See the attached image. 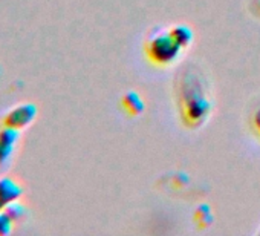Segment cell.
<instances>
[{
    "mask_svg": "<svg viewBox=\"0 0 260 236\" xmlns=\"http://www.w3.org/2000/svg\"><path fill=\"white\" fill-rule=\"evenodd\" d=\"M254 7H257L255 14H260V0H254Z\"/></svg>",
    "mask_w": 260,
    "mask_h": 236,
    "instance_id": "cell-11",
    "label": "cell"
},
{
    "mask_svg": "<svg viewBox=\"0 0 260 236\" xmlns=\"http://www.w3.org/2000/svg\"><path fill=\"white\" fill-rule=\"evenodd\" d=\"M181 51L182 48L173 39L170 31H156L146 43V54L156 66L173 65L179 58Z\"/></svg>",
    "mask_w": 260,
    "mask_h": 236,
    "instance_id": "cell-2",
    "label": "cell"
},
{
    "mask_svg": "<svg viewBox=\"0 0 260 236\" xmlns=\"http://www.w3.org/2000/svg\"><path fill=\"white\" fill-rule=\"evenodd\" d=\"M176 100L184 125L199 128L207 122L213 109V101L210 97V84L199 68L188 65L178 72Z\"/></svg>",
    "mask_w": 260,
    "mask_h": 236,
    "instance_id": "cell-1",
    "label": "cell"
},
{
    "mask_svg": "<svg viewBox=\"0 0 260 236\" xmlns=\"http://www.w3.org/2000/svg\"><path fill=\"white\" fill-rule=\"evenodd\" d=\"M122 107L128 112V115H140L144 112V101L138 92L130 91L122 97Z\"/></svg>",
    "mask_w": 260,
    "mask_h": 236,
    "instance_id": "cell-6",
    "label": "cell"
},
{
    "mask_svg": "<svg viewBox=\"0 0 260 236\" xmlns=\"http://www.w3.org/2000/svg\"><path fill=\"white\" fill-rule=\"evenodd\" d=\"M19 140V129H13V128H4L0 129V167H4L16 148V143Z\"/></svg>",
    "mask_w": 260,
    "mask_h": 236,
    "instance_id": "cell-4",
    "label": "cell"
},
{
    "mask_svg": "<svg viewBox=\"0 0 260 236\" xmlns=\"http://www.w3.org/2000/svg\"><path fill=\"white\" fill-rule=\"evenodd\" d=\"M251 128L255 132V135L260 138V106L251 115Z\"/></svg>",
    "mask_w": 260,
    "mask_h": 236,
    "instance_id": "cell-10",
    "label": "cell"
},
{
    "mask_svg": "<svg viewBox=\"0 0 260 236\" xmlns=\"http://www.w3.org/2000/svg\"><path fill=\"white\" fill-rule=\"evenodd\" d=\"M170 34L173 36V39L178 42V45L184 49V48H188L193 42V31L187 26V25H176L173 28L169 29Z\"/></svg>",
    "mask_w": 260,
    "mask_h": 236,
    "instance_id": "cell-7",
    "label": "cell"
},
{
    "mask_svg": "<svg viewBox=\"0 0 260 236\" xmlns=\"http://www.w3.org/2000/svg\"><path fill=\"white\" fill-rule=\"evenodd\" d=\"M4 212L10 216V219H11L13 222H19V221H22V219L26 216V209H25V205H22V204L17 202V201L8 204V205L4 209Z\"/></svg>",
    "mask_w": 260,
    "mask_h": 236,
    "instance_id": "cell-8",
    "label": "cell"
},
{
    "mask_svg": "<svg viewBox=\"0 0 260 236\" xmlns=\"http://www.w3.org/2000/svg\"><path fill=\"white\" fill-rule=\"evenodd\" d=\"M22 195V187L13 178H2L0 180V212L8 204L17 201Z\"/></svg>",
    "mask_w": 260,
    "mask_h": 236,
    "instance_id": "cell-5",
    "label": "cell"
},
{
    "mask_svg": "<svg viewBox=\"0 0 260 236\" xmlns=\"http://www.w3.org/2000/svg\"><path fill=\"white\" fill-rule=\"evenodd\" d=\"M37 115V107L32 103H25L17 107H14L5 118H4V126L13 128V129H23L29 126Z\"/></svg>",
    "mask_w": 260,
    "mask_h": 236,
    "instance_id": "cell-3",
    "label": "cell"
},
{
    "mask_svg": "<svg viewBox=\"0 0 260 236\" xmlns=\"http://www.w3.org/2000/svg\"><path fill=\"white\" fill-rule=\"evenodd\" d=\"M13 221L10 219V216L2 210L0 212V236H7L11 233L13 230Z\"/></svg>",
    "mask_w": 260,
    "mask_h": 236,
    "instance_id": "cell-9",
    "label": "cell"
}]
</instances>
